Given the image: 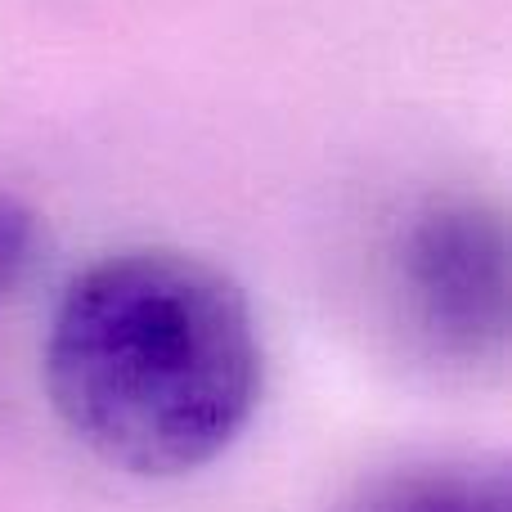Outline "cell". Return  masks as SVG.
Segmentation results:
<instances>
[{"instance_id":"cell-1","label":"cell","mask_w":512,"mask_h":512,"mask_svg":"<svg viewBox=\"0 0 512 512\" xmlns=\"http://www.w3.org/2000/svg\"><path fill=\"white\" fill-rule=\"evenodd\" d=\"M41 382L59 423L108 468L189 477L248 432L265 387L252 301L180 248L90 261L54 301Z\"/></svg>"},{"instance_id":"cell-2","label":"cell","mask_w":512,"mask_h":512,"mask_svg":"<svg viewBox=\"0 0 512 512\" xmlns=\"http://www.w3.org/2000/svg\"><path fill=\"white\" fill-rule=\"evenodd\" d=\"M391 297L427 360L499 373L512 342L504 207L481 194L427 198L391 243Z\"/></svg>"},{"instance_id":"cell-3","label":"cell","mask_w":512,"mask_h":512,"mask_svg":"<svg viewBox=\"0 0 512 512\" xmlns=\"http://www.w3.org/2000/svg\"><path fill=\"white\" fill-rule=\"evenodd\" d=\"M337 512H512L504 459H423L364 481Z\"/></svg>"},{"instance_id":"cell-4","label":"cell","mask_w":512,"mask_h":512,"mask_svg":"<svg viewBox=\"0 0 512 512\" xmlns=\"http://www.w3.org/2000/svg\"><path fill=\"white\" fill-rule=\"evenodd\" d=\"M41 248H45L41 216L23 198L0 194V306H9L23 292V283L41 265Z\"/></svg>"}]
</instances>
